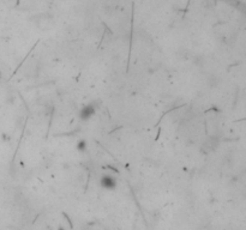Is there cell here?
<instances>
[{"instance_id": "cell-1", "label": "cell", "mask_w": 246, "mask_h": 230, "mask_svg": "<svg viewBox=\"0 0 246 230\" xmlns=\"http://www.w3.org/2000/svg\"><path fill=\"white\" fill-rule=\"evenodd\" d=\"M101 185L107 189H112L115 187V180L112 176H103L101 179Z\"/></svg>"}, {"instance_id": "cell-2", "label": "cell", "mask_w": 246, "mask_h": 230, "mask_svg": "<svg viewBox=\"0 0 246 230\" xmlns=\"http://www.w3.org/2000/svg\"><path fill=\"white\" fill-rule=\"evenodd\" d=\"M93 114H94V109L91 108V107H85V108H83V110L81 112L82 119H89Z\"/></svg>"}, {"instance_id": "cell-3", "label": "cell", "mask_w": 246, "mask_h": 230, "mask_svg": "<svg viewBox=\"0 0 246 230\" xmlns=\"http://www.w3.org/2000/svg\"><path fill=\"white\" fill-rule=\"evenodd\" d=\"M84 147H85V143L84 142H81L79 143V150H84Z\"/></svg>"}]
</instances>
